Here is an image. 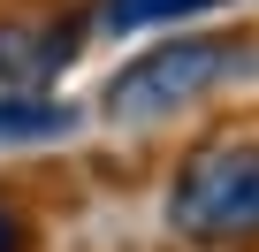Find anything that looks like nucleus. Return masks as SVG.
<instances>
[{
  "label": "nucleus",
  "instance_id": "obj_5",
  "mask_svg": "<svg viewBox=\"0 0 259 252\" xmlns=\"http://www.w3.org/2000/svg\"><path fill=\"white\" fill-rule=\"evenodd\" d=\"M206 8H229V0H99V23L107 31H153V23L206 16Z\"/></svg>",
  "mask_w": 259,
  "mask_h": 252
},
{
  "label": "nucleus",
  "instance_id": "obj_6",
  "mask_svg": "<svg viewBox=\"0 0 259 252\" xmlns=\"http://www.w3.org/2000/svg\"><path fill=\"white\" fill-rule=\"evenodd\" d=\"M16 244H23V229H16L8 214H0V252H16Z\"/></svg>",
  "mask_w": 259,
  "mask_h": 252
},
{
  "label": "nucleus",
  "instance_id": "obj_3",
  "mask_svg": "<svg viewBox=\"0 0 259 252\" xmlns=\"http://www.w3.org/2000/svg\"><path fill=\"white\" fill-rule=\"evenodd\" d=\"M69 31H0V77H23V84H38V77H54L61 61H69Z\"/></svg>",
  "mask_w": 259,
  "mask_h": 252
},
{
  "label": "nucleus",
  "instance_id": "obj_4",
  "mask_svg": "<svg viewBox=\"0 0 259 252\" xmlns=\"http://www.w3.org/2000/svg\"><path fill=\"white\" fill-rule=\"evenodd\" d=\"M69 130H76V115H69V107H54V99H23V92H8V99H0V146L69 138Z\"/></svg>",
  "mask_w": 259,
  "mask_h": 252
},
{
  "label": "nucleus",
  "instance_id": "obj_2",
  "mask_svg": "<svg viewBox=\"0 0 259 252\" xmlns=\"http://www.w3.org/2000/svg\"><path fill=\"white\" fill-rule=\"evenodd\" d=\"M168 222L191 244H259V146H198L168 184Z\"/></svg>",
  "mask_w": 259,
  "mask_h": 252
},
{
  "label": "nucleus",
  "instance_id": "obj_1",
  "mask_svg": "<svg viewBox=\"0 0 259 252\" xmlns=\"http://www.w3.org/2000/svg\"><path fill=\"white\" fill-rule=\"evenodd\" d=\"M244 77H259V31H183V39L138 54L107 84V115L122 130H153V122H176L183 107H198Z\"/></svg>",
  "mask_w": 259,
  "mask_h": 252
}]
</instances>
